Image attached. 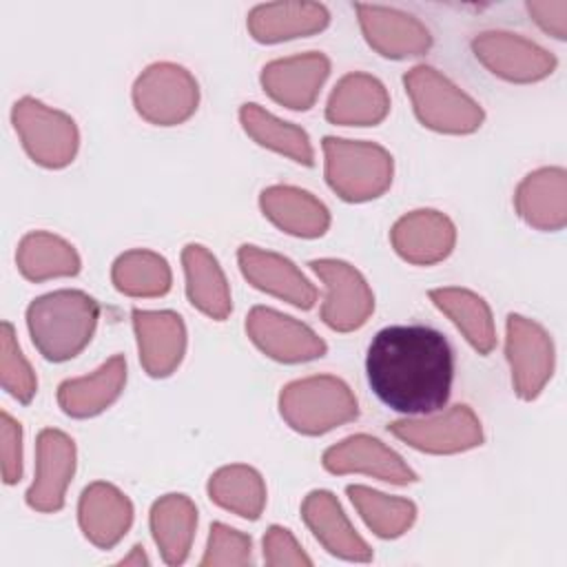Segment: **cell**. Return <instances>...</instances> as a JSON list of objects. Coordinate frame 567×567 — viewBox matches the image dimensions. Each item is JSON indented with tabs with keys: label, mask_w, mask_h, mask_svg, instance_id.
Segmentation results:
<instances>
[{
	"label": "cell",
	"mask_w": 567,
	"mask_h": 567,
	"mask_svg": "<svg viewBox=\"0 0 567 567\" xmlns=\"http://www.w3.org/2000/svg\"><path fill=\"white\" fill-rule=\"evenodd\" d=\"M454 350L432 326L405 323L379 330L365 354L372 392L403 414H432L452 392Z\"/></svg>",
	"instance_id": "6da1fadb"
},
{
	"label": "cell",
	"mask_w": 567,
	"mask_h": 567,
	"mask_svg": "<svg viewBox=\"0 0 567 567\" xmlns=\"http://www.w3.org/2000/svg\"><path fill=\"white\" fill-rule=\"evenodd\" d=\"M100 319L97 301L82 290H53L27 308V328L38 352L53 363L78 357L91 341Z\"/></svg>",
	"instance_id": "7a4b0ae2"
},
{
	"label": "cell",
	"mask_w": 567,
	"mask_h": 567,
	"mask_svg": "<svg viewBox=\"0 0 567 567\" xmlns=\"http://www.w3.org/2000/svg\"><path fill=\"white\" fill-rule=\"evenodd\" d=\"M279 412L295 432L317 436L354 421L359 405L346 381L332 374H315L284 385Z\"/></svg>",
	"instance_id": "3957f363"
},
{
	"label": "cell",
	"mask_w": 567,
	"mask_h": 567,
	"mask_svg": "<svg viewBox=\"0 0 567 567\" xmlns=\"http://www.w3.org/2000/svg\"><path fill=\"white\" fill-rule=\"evenodd\" d=\"M326 182L346 202H368L381 197L394 173L392 155L374 142L323 137Z\"/></svg>",
	"instance_id": "277c9868"
},
{
	"label": "cell",
	"mask_w": 567,
	"mask_h": 567,
	"mask_svg": "<svg viewBox=\"0 0 567 567\" xmlns=\"http://www.w3.org/2000/svg\"><path fill=\"white\" fill-rule=\"evenodd\" d=\"M419 122L439 133L465 135L483 124V109L452 80L427 64H419L403 75Z\"/></svg>",
	"instance_id": "5b68a950"
},
{
	"label": "cell",
	"mask_w": 567,
	"mask_h": 567,
	"mask_svg": "<svg viewBox=\"0 0 567 567\" xmlns=\"http://www.w3.org/2000/svg\"><path fill=\"white\" fill-rule=\"evenodd\" d=\"M13 126L29 157L44 168H64L73 162L80 133L71 115L35 97H22L11 111Z\"/></svg>",
	"instance_id": "8992f818"
},
{
	"label": "cell",
	"mask_w": 567,
	"mask_h": 567,
	"mask_svg": "<svg viewBox=\"0 0 567 567\" xmlns=\"http://www.w3.org/2000/svg\"><path fill=\"white\" fill-rule=\"evenodd\" d=\"M199 102L197 80L179 64L155 62L133 84L135 111L151 124L175 126L186 122Z\"/></svg>",
	"instance_id": "52a82bcc"
},
{
	"label": "cell",
	"mask_w": 567,
	"mask_h": 567,
	"mask_svg": "<svg viewBox=\"0 0 567 567\" xmlns=\"http://www.w3.org/2000/svg\"><path fill=\"white\" fill-rule=\"evenodd\" d=\"M505 330V357L514 392L532 401L554 374V341L540 323L514 312L507 317Z\"/></svg>",
	"instance_id": "ba28073f"
},
{
	"label": "cell",
	"mask_w": 567,
	"mask_h": 567,
	"mask_svg": "<svg viewBox=\"0 0 567 567\" xmlns=\"http://www.w3.org/2000/svg\"><path fill=\"white\" fill-rule=\"evenodd\" d=\"M310 268L326 284L323 323L337 332L361 328L374 310V295L363 275L341 259H312Z\"/></svg>",
	"instance_id": "9c48e42d"
},
{
	"label": "cell",
	"mask_w": 567,
	"mask_h": 567,
	"mask_svg": "<svg viewBox=\"0 0 567 567\" xmlns=\"http://www.w3.org/2000/svg\"><path fill=\"white\" fill-rule=\"evenodd\" d=\"M396 439L427 454H456L483 443V427L470 405H452L430 419H403L388 425Z\"/></svg>",
	"instance_id": "30bf717a"
},
{
	"label": "cell",
	"mask_w": 567,
	"mask_h": 567,
	"mask_svg": "<svg viewBox=\"0 0 567 567\" xmlns=\"http://www.w3.org/2000/svg\"><path fill=\"white\" fill-rule=\"evenodd\" d=\"M472 51L489 73L507 82H538L556 69V58L549 51L509 31L478 33L472 40Z\"/></svg>",
	"instance_id": "8fae6325"
},
{
	"label": "cell",
	"mask_w": 567,
	"mask_h": 567,
	"mask_svg": "<svg viewBox=\"0 0 567 567\" xmlns=\"http://www.w3.org/2000/svg\"><path fill=\"white\" fill-rule=\"evenodd\" d=\"M248 339L270 359L281 363H303L326 354V341L306 323L275 308L255 306L246 317Z\"/></svg>",
	"instance_id": "7c38bea8"
},
{
	"label": "cell",
	"mask_w": 567,
	"mask_h": 567,
	"mask_svg": "<svg viewBox=\"0 0 567 567\" xmlns=\"http://www.w3.org/2000/svg\"><path fill=\"white\" fill-rule=\"evenodd\" d=\"M75 472V443L62 430L44 427L35 443V478L27 489V505L35 512H60Z\"/></svg>",
	"instance_id": "4fadbf2b"
},
{
	"label": "cell",
	"mask_w": 567,
	"mask_h": 567,
	"mask_svg": "<svg viewBox=\"0 0 567 567\" xmlns=\"http://www.w3.org/2000/svg\"><path fill=\"white\" fill-rule=\"evenodd\" d=\"M354 11L365 42L383 58H414L432 47L427 27L405 11L381 4H354Z\"/></svg>",
	"instance_id": "5bb4252c"
},
{
	"label": "cell",
	"mask_w": 567,
	"mask_h": 567,
	"mask_svg": "<svg viewBox=\"0 0 567 567\" xmlns=\"http://www.w3.org/2000/svg\"><path fill=\"white\" fill-rule=\"evenodd\" d=\"M330 73V60L319 51H308L301 55L279 58L261 69L264 91L281 106L290 111H308L326 78Z\"/></svg>",
	"instance_id": "9a60e30c"
},
{
	"label": "cell",
	"mask_w": 567,
	"mask_h": 567,
	"mask_svg": "<svg viewBox=\"0 0 567 567\" xmlns=\"http://www.w3.org/2000/svg\"><path fill=\"white\" fill-rule=\"evenodd\" d=\"M330 474H368L392 485H408L419 481L416 472L385 443L370 434H352L328 447L321 458Z\"/></svg>",
	"instance_id": "2e32d148"
},
{
	"label": "cell",
	"mask_w": 567,
	"mask_h": 567,
	"mask_svg": "<svg viewBox=\"0 0 567 567\" xmlns=\"http://www.w3.org/2000/svg\"><path fill=\"white\" fill-rule=\"evenodd\" d=\"M140 363L148 377L162 379L177 370L186 352V326L173 310L133 308Z\"/></svg>",
	"instance_id": "e0dca14e"
},
{
	"label": "cell",
	"mask_w": 567,
	"mask_h": 567,
	"mask_svg": "<svg viewBox=\"0 0 567 567\" xmlns=\"http://www.w3.org/2000/svg\"><path fill=\"white\" fill-rule=\"evenodd\" d=\"M241 275L261 292L279 297L301 310H310L317 301V288L284 255L244 244L237 250Z\"/></svg>",
	"instance_id": "ac0fdd59"
},
{
	"label": "cell",
	"mask_w": 567,
	"mask_h": 567,
	"mask_svg": "<svg viewBox=\"0 0 567 567\" xmlns=\"http://www.w3.org/2000/svg\"><path fill=\"white\" fill-rule=\"evenodd\" d=\"M390 241L396 255L408 264L432 266L452 252L456 244V228L441 210L421 208L403 215L392 226Z\"/></svg>",
	"instance_id": "d6986e66"
},
{
	"label": "cell",
	"mask_w": 567,
	"mask_h": 567,
	"mask_svg": "<svg viewBox=\"0 0 567 567\" xmlns=\"http://www.w3.org/2000/svg\"><path fill=\"white\" fill-rule=\"evenodd\" d=\"M78 523L86 540L100 549L115 547L133 523V505L115 485L95 481L84 487L78 503Z\"/></svg>",
	"instance_id": "ffe728a7"
},
{
	"label": "cell",
	"mask_w": 567,
	"mask_h": 567,
	"mask_svg": "<svg viewBox=\"0 0 567 567\" xmlns=\"http://www.w3.org/2000/svg\"><path fill=\"white\" fill-rule=\"evenodd\" d=\"M301 518L315 538L332 554L354 563H368L372 558L370 545L357 534L343 514L337 496L328 489L310 492L301 503Z\"/></svg>",
	"instance_id": "44dd1931"
},
{
	"label": "cell",
	"mask_w": 567,
	"mask_h": 567,
	"mask_svg": "<svg viewBox=\"0 0 567 567\" xmlns=\"http://www.w3.org/2000/svg\"><path fill=\"white\" fill-rule=\"evenodd\" d=\"M516 213L538 230H560L567 224V173L547 166L529 173L514 193Z\"/></svg>",
	"instance_id": "7402d4cb"
},
{
	"label": "cell",
	"mask_w": 567,
	"mask_h": 567,
	"mask_svg": "<svg viewBox=\"0 0 567 567\" xmlns=\"http://www.w3.org/2000/svg\"><path fill=\"white\" fill-rule=\"evenodd\" d=\"M390 95L381 80L368 73L343 75L326 106V120L339 126H374L385 120Z\"/></svg>",
	"instance_id": "603a6c76"
},
{
	"label": "cell",
	"mask_w": 567,
	"mask_h": 567,
	"mask_svg": "<svg viewBox=\"0 0 567 567\" xmlns=\"http://www.w3.org/2000/svg\"><path fill=\"white\" fill-rule=\"evenodd\" d=\"M259 206L279 230L295 237L315 239L321 237L330 226V213L323 202L297 186L277 184L264 188L259 195Z\"/></svg>",
	"instance_id": "cb8c5ba5"
},
{
	"label": "cell",
	"mask_w": 567,
	"mask_h": 567,
	"mask_svg": "<svg viewBox=\"0 0 567 567\" xmlns=\"http://www.w3.org/2000/svg\"><path fill=\"white\" fill-rule=\"evenodd\" d=\"M124 383L126 359L122 354H113L93 374L62 381L58 388V405L73 419H89L117 401Z\"/></svg>",
	"instance_id": "d4e9b609"
},
{
	"label": "cell",
	"mask_w": 567,
	"mask_h": 567,
	"mask_svg": "<svg viewBox=\"0 0 567 567\" xmlns=\"http://www.w3.org/2000/svg\"><path fill=\"white\" fill-rule=\"evenodd\" d=\"M330 13L319 2H268L248 13V31L257 42L272 44L326 29Z\"/></svg>",
	"instance_id": "484cf974"
},
{
	"label": "cell",
	"mask_w": 567,
	"mask_h": 567,
	"mask_svg": "<svg viewBox=\"0 0 567 567\" xmlns=\"http://www.w3.org/2000/svg\"><path fill=\"white\" fill-rule=\"evenodd\" d=\"M182 266L188 301L206 317L224 321L233 310V301L226 275L215 255L199 244H188L182 250Z\"/></svg>",
	"instance_id": "4316f807"
},
{
	"label": "cell",
	"mask_w": 567,
	"mask_h": 567,
	"mask_svg": "<svg viewBox=\"0 0 567 567\" xmlns=\"http://www.w3.org/2000/svg\"><path fill=\"white\" fill-rule=\"evenodd\" d=\"M151 534L166 565H182L188 558L195 527L197 507L184 494H166L151 507Z\"/></svg>",
	"instance_id": "83f0119b"
},
{
	"label": "cell",
	"mask_w": 567,
	"mask_h": 567,
	"mask_svg": "<svg viewBox=\"0 0 567 567\" xmlns=\"http://www.w3.org/2000/svg\"><path fill=\"white\" fill-rule=\"evenodd\" d=\"M434 306L452 319L470 346L478 354H489L496 346L494 319L487 301L467 288H434L430 290Z\"/></svg>",
	"instance_id": "f1b7e54d"
},
{
	"label": "cell",
	"mask_w": 567,
	"mask_h": 567,
	"mask_svg": "<svg viewBox=\"0 0 567 567\" xmlns=\"http://www.w3.org/2000/svg\"><path fill=\"white\" fill-rule=\"evenodd\" d=\"M16 264L22 277H27L29 281L73 277L80 272L82 266L78 250L66 239L47 230L27 233L20 239Z\"/></svg>",
	"instance_id": "f546056e"
},
{
	"label": "cell",
	"mask_w": 567,
	"mask_h": 567,
	"mask_svg": "<svg viewBox=\"0 0 567 567\" xmlns=\"http://www.w3.org/2000/svg\"><path fill=\"white\" fill-rule=\"evenodd\" d=\"M239 122L244 131L259 144L275 153H281L290 157L297 164L312 166L315 164V151L310 144L308 133L290 122H284L261 109L259 104H244L239 109Z\"/></svg>",
	"instance_id": "4dcf8cb0"
},
{
	"label": "cell",
	"mask_w": 567,
	"mask_h": 567,
	"mask_svg": "<svg viewBox=\"0 0 567 567\" xmlns=\"http://www.w3.org/2000/svg\"><path fill=\"white\" fill-rule=\"evenodd\" d=\"M208 496L215 505L241 518L257 520L266 505V485L255 467L235 463L219 467L210 476Z\"/></svg>",
	"instance_id": "1f68e13d"
},
{
	"label": "cell",
	"mask_w": 567,
	"mask_h": 567,
	"mask_svg": "<svg viewBox=\"0 0 567 567\" xmlns=\"http://www.w3.org/2000/svg\"><path fill=\"white\" fill-rule=\"evenodd\" d=\"M111 281L122 295L128 297H162L171 290L173 275L162 255L133 248L113 261Z\"/></svg>",
	"instance_id": "d6a6232c"
},
{
	"label": "cell",
	"mask_w": 567,
	"mask_h": 567,
	"mask_svg": "<svg viewBox=\"0 0 567 567\" xmlns=\"http://www.w3.org/2000/svg\"><path fill=\"white\" fill-rule=\"evenodd\" d=\"M346 494L379 538H399L416 520V505L408 498L388 496L365 485H348Z\"/></svg>",
	"instance_id": "836d02e7"
},
{
	"label": "cell",
	"mask_w": 567,
	"mask_h": 567,
	"mask_svg": "<svg viewBox=\"0 0 567 567\" xmlns=\"http://www.w3.org/2000/svg\"><path fill=\"white\" fill-rule=\"evenodd\" d=\"M0 381L2 388L20 403H29L38 390V379L24 359L9 321H2L0 328Z\"/></svg>",
	"instance_id": "e575fe53"
},
{
	"label": "cell",
	"mask_w": 567,
	"mask_h": 567,
	"mask_svg": "<svg viewBox=\"0 0 567 567\" xmlns=\"http://www.w3.org/2000/svg\"><path fill=\"white\" fill-rule=\"evenodd\" d=\"M252 563V540L224 523L210 525L208 545L202 558V567L215 565H250Z\"/></svg>",
	"instance_id": "d590c367"
},
{
	"label": "cell",
	"mask_w": 567,
	"mask_h": 567,
	"mask_svg": "<svg viewBox=\"0 0 567 567\" xmlns=\"http://www.w3.org/2000/svg\"><path fill=\"white\" fill-rule=\"evenodd\" d=\"M264 563L266 565H312L310 556L295 540L290 529L270 525L264 536Z\"/></svg>",
	"instance_id": "8d00e7d4"
},
{
	"label": "cell",
	"mask_w": 567,
	"mask_h": 567,
	"mask_svg": "<svg viewBox=\"0 0 567 567\" xmlns=\"http://www.w3.org/2000/svg\"><path fill=\"white\" fill-rule=\"evenodd\" d=\"M0 454H2V478L13 485L22 478V427L9 414H0Z\"/></svg>",
	"instance_id": "74e56055"
},
{
	"label": "cell",
	"mask_w": 567,
	"mask_h": 567,
	"mask_svg": "<svg viewBox=\"0 0 567 567\" xmlns=\"http://www.w3.org/2000/svg\"><path fill=\"white\" fill-rule=\"evenodd\" d=\"M527 11L543 31H547L558 40L567 38V2L565 0L527 2Z\"/></svg>",
	"instance_id": "f35d334b"
},
{
	"label": "cell",
	"mask_w": 567,
	"mask_h": 567,
	"mask_svg": "<svg viewBox=\"0 0 567 567\" xmlns=\"http://www.w3.org/2000/svg\"><path fill=\"white\" fill-rule=\"evenodd\" d=\"M120 565H140V567H142V565H148V558H146V554H144V547H142V545H135V547L131 549V554L120 560Z\"/></svg>",
	"instance_id": "ab89813d"
}]
</instances>
